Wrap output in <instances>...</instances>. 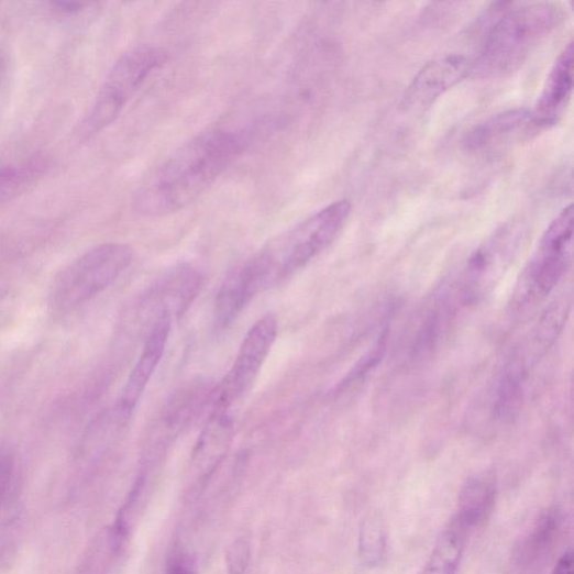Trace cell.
Returning <instances> with one entry per match:
<instances>
[{
	"label": "cell",
	"instance_id": "6da1fadb",
	"mask_svg": "<svg viewBox=\"0 0 574 574\" xmlns=\"http://www.w3.org/2000/svg\"><path fill=\"white\" fill-rule=\"evenodd\" d=\"M243 131L217 129L186 143L145 180L135 209L145 217L176 213L198 200L246 151Z\"/></svg>",
	"mask_w": 574,
	"mask_h": 574
},
{
	"label": "cell",
	"instance_id": "7a4b0ae2",
	"mask_svg": "<svg viewBox=\"0 0 574 574\" xmlns=\"http://www.w3.org/2000/svg\"><path fill=\"white\" fill-rule=\"evenodd\" d=\"M563 18V9L555 3L511 4L485 33L473 60L472 75L478 79H500L520 70L562 24Z\"/></svg>",
	"mask_w": 574,
	"mask_h": 574
},
{
	"label": "cell",
	"instance_id": "3957f363",
	"mask_svg": "<svg viewBox=\"0 0 574 574\" xmlns=\"http://www.w3.org/2000/svg\"><path fill=\"white\" fill-rule=\"evenodd\" d=\"M352 210L349 200L332 202L261 252L269 268L272 285L290 277L323 253L338 239Z\"/></svg>",
	"mask_w": 574,
	"mask_h": 574
},
{
	"label": "cell",
	"instance_id": "277c9868",
	"mask_svg": "<svg viewBox=\"0 0 574 574\" xmlns=\"http://www.w3.org/2000/svg\"><path fill=\"white\" fill-rule=\"evenodd\" d=\"M133 250L125 244H102L81 255L56 277L51 292L55 312H70L108 289L131 266Z\"/></svg>",
	"mask_w": 574,
	"mask_h": 574
},
{
	"label": "cell",
	"instance_id": "5b68a950",
	"mask_svg": "<svg viewBox=\"0 0 574 574\" xmlns=\"http://www.w3.org/2000/svg\"><path fill=\"white\" fill-rule=\"evenodd\" d=\"M166 60V53L154 45H139L124 53L108 73L82 124V133L93 136L114 123L142 85Z\"/></svg>",
	"mask_w": 574,
	"mask_h": 574
},
{
	"label": "cell",
	"instance_id": "8992f818",
	"mask_svg": "<svg viewBox=\"0 0 574 574\" xmlns=\"http://www.w3.org/2000/svg\"><path fill=\"white\" fill-rule=\"evenodd\" d=\"M573 206L569 205L547 228L515 291L516 306H528L549 296L570 268L573 256Z\"/></svg>",
	"mask_w": 574,
	"mask_h": 574
},
{
	"label": "cell",
	"instance_id": "52a82bcc",
	"mask_svg": "<svg viewBox=\"0 0 574 574\" xmlns=\"http://www.w3.org/2000/svg\"><path fill=\"white\" fill-rule=\"evenodd\" d=\"M278 333L274 314H266L249 331L231 371L213 389L211 412H228L253 387Z\"/></svg>",
	"mask_w": 574,
	"mask_h": 574
},
{
	"label": "cell",
	"instance_id": "ba28073f",
	"mask_svg": "<svg viewBox=\"0 0 574 574\" xmlns=\"http://www.w3.org/2000/svg\"><path fill=\"white\" fill-rule=\"evenodd\" d=\"M272 285L271 272L257 254L224 278L216 299L213 322L218 330L231 327L253 299Z\"/></svg>",
	"mask_w": 574,
	"mask_h": 574
},
{
	"label": "cell",
	"instance_id": "9c48e42d",
	"mask_svg": "<svg viewBox=\"0 0 574 574\" xmlns=\"http://www.w3.org/2000/svg\"><path fill=\"white\" fill-rule=\"evenodd\" d=\"M474 62L464 54L451 53L428 63L408 87L404 106L410 110L430 107L443 93L473 73Z\"/></svg>",
	"mask_w": 574,
	"mask_h": 574
},
{
	"label": "cell",
	"instance_id": "30bf717a",
	"mask_svg": "<svg viewBox=\"0 0 574 574\" xmlns=\"http://www.w3.org/2000/svg\"><path fill=\"white\" fill-rule=\"evenodd\" d=\"M526 236L521 222H509L498 229L493 236L471 256L466 276V299H474L482 291L486 278H490L518 251Z\"/></svg>",
	"mask_w": 574,
	"mask_h": 574
},
{
	"label": "cell",
	"instance_id": "8fae6325",
	"mask_svg": "<svg viewBox=\"0 0 574 574\" xmlns=\"http://www.w3.org/2000/svg\"><path fill=\"white\" fill-rule=\"evenodd\" d=\"M172 323H174V317L168 313L159 316L152 323L142 354L128 379L120 399L118 412L122 421H126L133 415L159 365L167 346Z\"/></svg>",
	"mask_w": 574,
	"mask_h": 574
},
{
	"label": "cell",
	"instance_id": "7c38bea8",
	"mask_svg": "<svg viewBox=\"0 0 574 574\" xmlns=\"http://www.w3.org/2000/svg\"><path fill=\"white\" fill-rule=\"evenodd\" d=\"M573 92V42L565 44L554 62L531 110L534 131L556 125L564 117Z\"/></svg>",
	"mask_w": 574,
	"mask_h": 574
},
{
	"label": "cell",
	"instance_id": "4fadbf2b",
	"mask_svg": "<svg viewBox=\"0 0 574 574\" xmlns=\"http://www.w3.org/2000/svg\"><path fill=\"white\" fill-rule=\"evenodd\" d=\"M529 132H534L531 110L507 109L474 126L464 136L463 146L470 153L492 152Z\"/></svg>",
	"mask_w": 574,
	"mask_h": 574
},
{
	"label": "cell",
	"instance_id": "5bb4252c",
	"mask_svg": "<svg viewBox=\"0 0 574 574\" xmlns=\"http://www.w3.org/2000/svg\"><path fill=\"white\" fill-rule=\"evenodd\" d=\"M202 276L195 267L183 265L169 272L148 296L155 313L153 322L162 314H183L200 294ZM152 322V323H153Z\"/></svg>",
	"mask_w": 574,
	"mask_h": 574
},
{
	"label": "cell",
	"instance_id": "9a60e30c",
	"mask_svg": "<svg viewBox=\"0 0 574 574\" xmlns=\"http://www.w3.org/2000/svg\"><path fill=\"white\" fill-rule=\"evenodd\" d=\"M235 421L228 412H211L192 454L194 465L206 476L212 474L231 448Z\"/></svg>",
	"mask_w": 574,
	"mask_h": 574
},
{
	"label": "cell",
	"instance_id": "2e32d148",
	"mask_svg": "<svg viewBox=\"0 0 574 574\" xmlns=\"http://www.w3.org/2000/svg\"><path fill=\"white\" fill-rule=\"evenodd\" d=\"M497 488L493 477L482 474L471 477L459 496L455 521L470 533L483 526L494 510Z\"/></svg>",
	"mask_w": 574,
	"mask_h": 574
},
{
	"label": "cell",
	"instance_id": "e0dca14e",
	"mask_svg": "<svg viewBox=\"0 0 574 574\" xmlns=\"http://www.w3.org/2000/svg\"><path fill=\"white\" fill-rule=\"evenodd\" d=\"M527 366L521 357H515L505 368L499 380L495 415L504 422L511 421L522 407Z\"/></svg>",
	"mask_w": 574,
	"mask_h": 574
},
{
	"label": "cell",
	"instance_id": "ac0fdd59",
	"mask_svg": "<svg viewBox=\"0 0 574 574\" xmlns=\"http://www.w3.org/2000/svg\"><path fill=\"white\" fill-rule=\"evenodd\" d=\"M467 534L453 519L440 537L424 574H456L464 556Z\"/></svg>",
	"mask_w": 574,
	"mask_h": 574
},
{
	"label": "cell",
	"instance_id": "d6986e66",
	"mask_svg": "<svg viewBox=\"0 0 574 574\" xmlns=\"http://www.w3.org/2000/svg\"><path fill=\"white\" fill-rule=\"evenodd\" d=\"M560 528V512L555 508L544 512L519 549L520 564L531 566L543 559L553 547Z\"/></svg>",
	"mask_w": 574,
	"mask_h": 574
},
{
	"label": "cell",
	"instance_id": "ffe728a7",
	"mask_svg": "<svg viewBox=\"0 0 574 574\" xmlns=\"http://www.w3.org/2000/svg\"><path fill=\"white\" fill-rule=\"evenodd\" d=\"M387 539L385 527L377 515H371L364 521L360 536V550L364 562L376 566L385 558Z\"/></svg>",
	"mask_w": 574,
	"mask_h": 574
},
{
	"label": "cell",
	"instance_id": "44dd1931",
	"mask_svg": "<svg viewBox=\"0 0 574 574\" xmlns=\"http://www.w3.org/2000/svg\"><path fill=\"white\" fill-rule=\"evenodd\" d=\"M387 344V332H384L376 341L371 351L353 367L346 377H344L336 387V393L349 389L358 383L367 373L378 365L382 361Z\"/></svg>",
	"mask_w": 574,
	"mask_h": 574
},
{
	"label": "cell",
	"instance_id": "7402d4cb",
	"mask_svg": "<svg viewBox=\"0 0 574 574\" xmlns=\"http://www.w3.org/2000/svg\"><path fill=\"white\" fill-rule=\"evenodd\" d=\"M251 558L250 543L244 539L236 540L227 551L225 562L229 574H244Z\"/></svg>",
	"mask_w": 574,
	"mask_h": 574
},
{
	"label": "cell",
	"instance_id": "603a6c76",
	"mask_svg": "<svg viewBox=\"0 0 574 574\" xmlns=\"http://www.w3.org/2000/svg\"><path fill=\"white\" fill-rule=\"evenodd\" d=\"M167 574H198V572L191 559L176 555L168 562Z\"/></svg>",
	"mask_w": 574,
	"mask_h": 574
},
{
	"label": "cell",
	"instance_id": "cb8c5ba5",
	"mask_svg": "<svg viewBox=\"0 0 574 574\" xmlns=\"http://www.w3.org/2000/svg\"><path fill=\"white\" fill-rule=\"evenodd\" d=\"M573 553L567 551L559 559L551 574H573Z\"/></svg>",
	"mask_w": 574,
	"mask_h": 574
},
{
	"label": "cell",
	"instance_id": "d4e9b609",
	"mask_svg": "<svg viewBox=\"0 0 574 574\" xmlns=\"http://www.w3.org/2000/svg\"><path fill=\"white\" fill-rule=\"evenodd\" d=\"M87 5L88 4H86V3H79V2H55V3H52V7L56 11H59L60 13L68 14V15L77 14V13L82 12L84 9Z\"/></svg>",
	"mask_w": 574,
	"mask_h": 574
},
{
	"label": "cell",
	"instance_id": "484cf974",
	"mask_svg": "<svg viewBox=\"0 0 574 574\" xmlns=\"http://www.w3.org/2000/svg\"><path fill=\"white\" fill-rule=\"evenodd\" d=\"M9 68V60L7 53L0 48V86H2Z\"/></svg>",
	"mask_w": 574,
	"mask_h": 574
}]
</instances>
